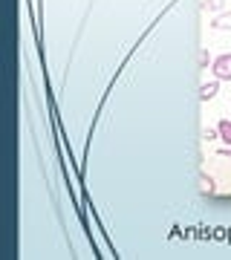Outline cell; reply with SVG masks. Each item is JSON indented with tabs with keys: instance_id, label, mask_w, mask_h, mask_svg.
<instances>
[{
	"instance_id": "cell-4",
	"label": "cell",
	"mask_w": 231,
	"mask_h": 260,
	"mask_svg": "<svg viewBox=\"0 0 231 260\" xmlns=\"http://www.w3.org/2000/svg\"><path fill=\"white\" fill-rule=\"evenodd\" d=\"M217 130H220V139L225 145H231V119H220L217 121Z\"/></svg>"
},
{
	"instance_id": "cell-2",
	"label": "cell",
	"mask_w": 231,
	"mask_h": 260,
	"mask_svg": "<svg viewBox=\"0 0 231 260\" xmlns=\"http://www.w3.org/2000/svg\"><path fill=\"white\" fill-rule=\"evenodd\" d=\"M217 93H220V81H217V78H214V81H205L203 87H200V102H211Z\"/></svg>"
},
{
	"instance_id": "cell-8",
	"label": "cell",
	"mask_w": 231,
	"mask_h": 260,
	"mask_svg": "<svg viewBox=\"0 0 231 260\" xmlns=\"http://www.w3.org/2000/svg\"><path fill=\"white\" fill-rule=\"evenodd\" d=\"M220 156H225V159H231V145H225V148L220 150Z\"/></svg>"
},
{
	"instance_id": "cell-1",
	"label": "cell",
	"mask_w": 231,
	"mask_h": 260,
	"mask_svg": "<svg viewBox=\"0 0 231 260\" xmlns=\"http://www.w3.org/2000/svg\"><path fill=\"white\" fill-rule=\"evenodd\" d=\"M211 73L217 81H231V52H225V55L214 58L211 64Z\"/></svg>"
},
{
	"instance_id": "cell-3",
	"label": "cell",
	"mask_w": 231,
	"mask_h": 260,
	"mask_svg": "<svg viewBox=\"0 0 231 260\" xmlns=\"http://www.w3.org/2000/svg\"><path fill=\"white\" fill-rule=\"evenodd\" d=\"M211 29H217V32H228L231 29V12H220V15L211 20Z\"/></svg>"
},
{
	"instance_id": "cell-6",
	"label": "cell",
	"mask_w": 231,
	"mask_h": 260,
	"mask_svg": "<svg viewBox=\"0 0 231 260\" xmlns=\"http://www.w3.org/2000/svg\"><path fill=\"white\" fill-rule=\"evenodd\" d=\"M222 3H225V0H205L203 6H205V9H211V12H220Z\"/></svg>"
},
{
	"instance_id": "cell-5",
	"label": "cell",
	"mask_w": 231,
	"mask_h": 260,
	"mask_svg": "<svg viewBox=\"0 0 231 260\" xmlns=\"http://www.w3.org/2000/svg\"><path fill=\"white\" fill-rule=\"evenodd\" d=\"M200 191H203V194H214V191H217V185H214V179L208 177V174H200Z\"/></svg>"
},
{
	"instance_id": "cell-7",
	"label": "cell",
	"mask_w": 231,
	"mask_h": 260,
	"mask_svg": "<svg viewBox=\"0 0 231 260\" xmlns=\"http://www.w3.org/2000/svg\"><path fill=\"white\" fill-rule=\"evenodd\" d=\"M200 67H208V49H200Z\"/></svg>"
}]
</instances>
